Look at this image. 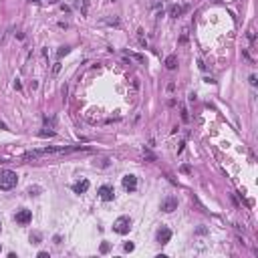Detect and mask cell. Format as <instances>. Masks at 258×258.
<instances>
[{
    "label": "cell",
    "instance_id": "obj_1",
    "mask_svg": "<svg viewBox=\"0 0 258 258\" xmlns=\"http://www.w3.org/2000/svg\"><path fill=\"white\" fill-rule=\"evenodd\" d=\"M16 182H18V175L12 169H2L0 171V190H4V192L12 190L16 185Z\"/></svg>",
    "mask_w": 258,
    "mask_h": 258
},
{
    "label": "cell",
    "instance_id": "obj_2",
    "mask_svg": "<svg viewBox=\"0 0 258 258\" xmlns=\"http://www.w3.org/2000/svg\"><path fill=\"white\" fill-rule=\"evenodd\" d=\"M129 228H131V220L127 216H121V218L115 220V224H113V230L117 232V234H127Z\"/></svg>",
    "mask_w": 258,
    "mask_h": 258
},
{
    "label": "cell",
    "instance_id": "obj_3",
    "mask_svg": "<svg viewBox=\"0 0 258 258\" xmlns=\"http://www.w3.org/2000/svg\"><path fill=\"white\" fill-rule=\"evenodd\" d=\"M14 220H16L18 224H28V222H30V220H32V212H30V210H18L16 212V216H14Z\"/></svg>",
    "mask_w": 258,
    "mask_h": 258
},
{
    "label": "cell",
    "instance_id": "obj_4",
    "mask_svg": "<svg viewBox=\"0 0 258 258\" xmlns=\"http://www.w3.org/2000/svg\"><path fill=\"white\" fill-rule=\"evenodd\" d=\"M161 210L163 212H174V210H178V200H175L174 196H169V198H165V200H163L161 202Z\"/></svg>",
    "mask_w": 258,
    "mask_h": 258
},
{
    "label": "cell",
    "instance_id": "obj_5",
    "mask_svg": "<svg viewBox=\"0 0 258 258\" xmlns=\"http://www.w3.org/2000/svg\"><path fill=\"white\" fill-rule=\"evenodd\" d=\"M169 240H171V230L165 228V226H161L159 232H157V242H159V244H168Z\"/></svg>",
    "mask_w": 258,
    "mask_h": 258
},
{
    "label": "cell",
    "instance_id": "obj_6",
    "mask_svg": "<svg viewBox=\"0 0 258 258\" xmlns=\"http://www.w3.org/2000/svg\"><path fill=\"white\" fill-rule=\"evenodd\" d=\"M123 188H125L127 192H135V188H137V178H135V175H131V174L123 175Z\"/></svg>",
    "mask_w": 258,
    "mask_h": 258
},
{
    "label": "cell",
    "instance_id": "obj_7",
    "mask_svg": "<svg viewBox=\"0 0 258 258\" xmlns=\"http://www.w3.org/2000/svg\"><path fill=\"white\" fill-rule=\"evenodd\" d=\"M99 196H101V200H105V202H111L113 196H115V192H113L111 185H101V188H99Z\"/></svg>",
    "mask_w": 258,
    "mask_h": 258
},
{
    "label": "cell",
    "instance_id": "obj_8",
    "mask_svg": "<svg viewBox=\"0 0 258 258\" xmlns=\"http://www.w3.org/2000/svg\"><path fill=\"white\" fill-rule=\"evenodd\" d=\"M73 190L77 192V194H85V192L89 190V180H81V182H77V184L73 185Z\"/></svg>",
    "mask_w": 258,
    "mask_h": 258
},
{
    "label": "cell",
    "instance_id": "obj_9",
    "mask_svg": "<svg viewBox=\"0 0 258 258\" xmlns=\"http://www.w3.org/2000/svg\"><path fill=\"white\" fill-rule=\"evenodd\" d=\"M184 10H185V6L174 4L171 8H169V16H171V18H178V16H182V14H184Z\"/></svg>",
    "mask_w": 258,
    "mask_h": 258
},
{
    "label": "cell",
    "instance_id": "obj_10",
    "mask_svg": "<svg viewBox=\"0 0 258 258\" xmlns=\"http://www.w3.org/2000/svg\"><path fill=\"white\" fill-rule=\"evenodd\" d=\"M165 67H168L169 71H174V69L178 67V56H175V55H169L168 59H165Z\"/></svg>",
    "mask_w": 258,
    "mask_h": 258
},
{
    "label": "cell",
    "instance_id": "obj_11",
    "mask_svg": "<svg viewBox=\"0 0 258 258\" xmlns=\"http://www.w3.org/2000/svg\"><path fill=\"white\" fill-rule=\"evenodd\" d=\"M137 39H139V45L143 46V49H147V39L143 36V30H141V28L137 30Z\"/></svg>",
    "mask_w": 258,
    "mask_h": 258
},
{
    "label": "cell",
    "instance_id": "obj_12",
    "mask_svg": "<svg viewBox=\"0 0 258 258\" xmlns=\"http://www.w3.org/2000/svg\"><path fill=\"white\" fill-rule=\"evenodd\" d=\"M40 240H42V234H40V232H32V234H30V242H32V244H40Z\"/></svg>",
    "mask_w": 258,
    "mask_h": 258
},
{
    "label": "cell",
    "instance_id": "obj_13",
    "mask_svg": "<svg viewBox=\"0 0 258 258\" xmlns=\"http://www.w3.org/2000/svg\"><path fill=\"white\" fill-rule=\"evenodd\" d=\"M143 159H145V161H155V155H153L149 149H145V151H143Z\"/></svg>",
    "mask_w": 258,
    "mask_h": 258
},
{
    "label": "cell",
    "instance_id": "obj_14",
    "mask_svg": "<svg viewBox=\"0 0 258 258\" xmlns=\"http://www.w3.org/2000/svg\"><path fill=\"white\" fill-rule=\"evenodd\" d=\"M39 135H40V137H53V135H55V131H51V129H42Z\"/></svg>",
    "mask_w": 258,
    "mask_h": 258
},
{
    "label": "cell",
    "instance_id": "obj_15",
    "mask_svg": "<svg viewBox=\"0 0 258 258\" xmlns=\"http://www.w3.org/2000/svg\"><path fill=\"white\" fill-rule=\"evenodd\" d=\"M254 39H256V32H254V26H250V28H248V40L254 42Z\"/></svg>",
    "mask_w": 258,
    "mask_h": 258
},
{
    "label": "cell",
    "instance_id": "obj_16",
    "mask_svg": "<svg viewBox=\"0 0 258 258\" xmlns=\"http://www.w3.org/2000/svg\"><path fill=\"white\" fill-rule=\"evenodd\" d=\"M182 119H184V121H190V115H188V109H185L184 105H182Z\"/></svg>",
    "mask_w": 258,
    "mask_h": 258
},
{
    "label": "cell",
    "instance_id": "obj_17",
    "mask_svg": "<svg viewBox=\"0 0 258 258\" xmlns=\"http://www.w3.org/2000/svg\"><path fill=\"white\" fill-rule=\"evenodd\" d=\"M69 51H71L69 46H63V49H59V56H65V55H69Z\"/></svg>",
    "mask_w": 258,
    "mask_h": 258
},
{
    "label": "cell",
    "instance_id": "obj_18",
    "mask_svg": "<svg viewBox=\"0 0 258 258\" xmlns=\"http://www.w3.org/2000/svg\"><path fill=\"white\" fill-rule=\"evenodd\" d=\"M123 248L127 250V252H133V248H135V246H133V242H125V246H123Z\"/></svg>",
    "mask_w": 258,
    "mask_h": 258
},
{
    "label": "cell",
    "instance_id": "obj_19",
    "mask_svg": "<svg viewBox=\"0 0 258 258\" xmlns=\"http://www.w3.org/2000/svg\"><path fill=\"white\" fill-rule=\"evenodd\" d=\"M109 248H111V246H109L107 242H103V244H101V252H103V254H105V252H109Z\"/></svg>",
    "mask_w": 258,
    "mask_h": 258
},
{
    "label": "cell",
    "instance_id": "obj_20",
    "mask_svg": "<svg viewBox=\"0 0 258 258\" xmlns=\"http://www.w3.org/2000/svg\"><path fill=\"white\" fill-rule=\"evenodd\" d=\"M39 192H40V188H30V190H28V194H30V196H36Z\"/></svg>",
    "mask_w": 258,
    "mask_h": 258
},
{
    "label": "cell",
    "instance_id": "obj_21",
    "mask_svg": "<svg viewBox=\"0 0 258 258\" xmlns=\"http://www.w3.org/2000/svg\"><path fill=\"white\" fill-rule=\"evenodd\" d=\"M61 71V63H55V67H53V73H59Z\"/></svg>",
    "mask_w": 258,
    "mask_h": 258
},
{
    "label": "cell",
    "instance_id": "obj_22",
    "mask_svg": "<svg viewBox=\"0 0 258 258\" xmlns=\"http://www.w3.org/2000/svg\"><path fill=\"white\" fill-rule=\"evenodd\" d=\"M248 81H250V85H252V87H256V77H254V75H250V79H248Z\"/></svg>",
    "mask_w": 258,
    "mask_h": 258
},
{
    "label": "cell",
    "instance_id": "obj_23",
    "mask_svg": "<svg viewBox=\"0 0 258 258\" xmlns=\"http://www.w3.org/2000/svg\"><path fill=\"white\" fill-rule=\"evenodd\" d=\"M185 40H188V34H185V30H184V34H182V39H180V42H182V45H184Z\"/></svg>",
    "mask_w": 258,
    "mask_h": 258
},
{
    "label": "cell",
    "instance_id": "obj_24",
    "mask_svg": "<svg viewBox=\"0 0 258 258\" xmlns=\"http://www.w3.org/2000/svg\"><path fill=\"white\" fill-rule=\"evenodd\" d=\"M182 171H184V174H190L192 169H190V168H188V165H182Z\"/></svg>",
    "mask_w": 258,
    "mask_h": 258
},
{
    "label": "cell",
    "instance_id": "obj_25",
    "mask_svg": "<svg viewBox=\"0 0 258 258\" xmlns=\"http://www.w3.org/2000/svg\"><path fill=\"white\" fill-rule=\"evenodd\" d=\"M174 89H175V85H174V83H169V85H168V93H171Z\"/></svg>",
    "mask_w": 258,
    "mask_h": 258
},
{
    "label": "cell",
    "instance_id": "obj_26",
    "mask_svg": "<svg viewBox=\"0 0 258 258\" xmlns=\"http://www.w3.org/2000/svg\"><path fill=\"white\" fill-rule=\"evenodd\" d=\"M87 14V0H83V16Z\"/></svg>",
    "mask_w": 258,
    "mask_h": 258
},
{
    "label": "cell",
    "instance_id": "obj_27",
    "mask_svg": "<svg viewBox=\"0 0 258 258\" xmlns=\"http://www.w3.org/2000/svg\"><path fill=\"white\" fill-rule=\"evenodd\" d=\"M39 258H49V252H39Z\"/></svg>",
    "mask_w": 258,
    "mask_h": 258
},
{
    "label": "cell",
    "instance_id": "obj_28",
    "mask_svg": "<svg viewBox=\"0 0 258 258\" xmlns=\"http://www.w3.org/2000/svg\"><path fill=\"white\" fill-rule=\"evenodd\" d=\"M0 127H2V129H8V127H6V125H4V123H2V121H0Z\"/></svg>",
    "mask_w": 258,
    "mask_h": 258
},
{
    "label": "cell",
    "instance_id": "obj_29",
    "mask_svg": "<svg viewBox=\"0 0 258 258\" xmlns=\"http://www.w3.org/2000/svg\"><path fill=\"white\" fill-rule=\"evenodd\" d=\"M30 2H34V4H40V0H30Z\"/></svg>",
    "mask_w": 258,
    "mask_h": 258
}]
</instances>
